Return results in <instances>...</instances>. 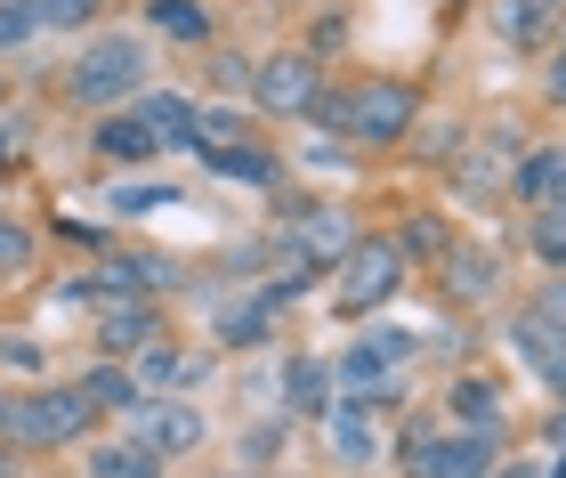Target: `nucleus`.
Masks as SVG:
<instances>
[{
	"mask_svg": "<svg viewBox=\"0 0 566 478\" xmlns=\"http://www.w3.org/2000/svg\"><path fill=\"white\" fill-rule=\"evenodd\" d=\"M316 122L348 131L356 146H405V138H413V122H421V90L397 82V73L356 82V90H324L316 97Z\"/></svg>",
	"mask_w": 566,
	"mask_h": 478,
	"instance_id": "1",
	"label": "nucleus"
},
{
	"mask_svg": "<svg viewBox=\"0 0 566 478\" xmlns=\"http://www.w3.org/2000/svg\"><path fill=\"white\" fill-rule=\"evenodd\" d=\"M97 430V406L82 382H49V389H0V446H82Z\"/></svg>",
	"mask_w": 566,
	"mask_h": 478,
	"instance_id": "2",
	"label": "nucleus"
},
{
	"mask_svg": "<svg viewBox=\"0 0 566 478\" xmlns=\"http://www.w3.org/2000/svg\"><path fill=\"white\" fill-rule=\"evenodd\" d=\"M146 41L138 33H97L82 58L65 65V97L73 106H90V114H122V106H138L146 97Z\"/></svg>",
	"mask_w": 566,
	"mask_h": 478,
	"instance_id": "3",
	"label": "nucleus"
},
{
	"mask_svg": "<svg viewBox=\"0 0 566 478\" xmlns=\"http://www.w3.org/2000/svg\"><path fill=\"white\" fill-rule=\"evenodd\" d=\"M413 357H421V333H405V324H365V333L348 341V357L332 365V382H340L348 406L380 414V406H397V382H405Z\"/></svg>",
	"mask_w": 566,
	"mask_h": 478,
	"instance_id": "4",
	"label": "nucleus"
},
{
	"mask_svg": "<svg viewBox=\"0 0 566 478\" xmlns=\"http://www.w3.org/2000/svg\"><path fill=\"white\" fill-rule=\"evenodd\" d=\"M405 292V243L397 236H356V251L332 268V309L340 316H373Z\"/></svg>",
	"mask_w": 566,
	"mask_h": 478,
	"instance_id": "5",
	"label": "nucleus"
},
{
	"mask_svg": "<svg viewBox=\"0 0 566 478\" xmlns=\"http://www.w3.org/2000/svg\"><path fill=\"white\" fill-rule=\"evenodd\" d=\"M275 251H283L300 276H332V268L356 251L348 204H300V211H283V219H275Z\"/></svg>",
	"mask_w": 566,
	"mask_h": 478,
	"instance_id": "6",
	"label": "nucleus"
},
{
	"mask_svg": "<svg viewBox=\"0 0 566 478\" xmlns=\"http://www.w3.org/2000/svg\"><path fill=\"white\" fill-rule=\"evenodd\" d=\"M397 463H405V478H494L502 438H485V430H429V422H413L405 446H397Z\"/></svg>",
	"mask_w": 566,
	"mask_h": 478,
	"instance_id": "7",
	"label": "nucleus"
},
{
	"mask_svg": "<svg viewBox=\"0 0 566 478\" xmlns=\"http://www.w3.org/2000/svg\"><path fill=\"white\" fill-rule=\"evenodd\" d=\"M307 284H316V276H300V268H292V276H275V284H260L251 300H227V309L211 316L219 349H260V341H275V316L292 309V300H300Z\"/></svg>",
	"mask_w": 566,
	"mask_h": 478,
	"instance_id": "8",
	"label": "nucleus"
},
{
	"mask_svg": "<svg viewBox=\"0 0 566 478\" xmlns=\"http://www.w3.org/2000/svg\"><path fill=\"white\" fill-rule=\"evenodd\" d=\"M130 438L154 463H178V455H195V446L211 438V422H202L187 397H146V406H130Z\"/></svg>",
	"mask_w": 566,
	"mask_h": 478,
	"instance_id": "9",
	"label": "nucleus"
},
{
	"mask_svg": "<svg viewBox=\"0 0 566 478\" xmlns=\"http://www.w3.org/2000/svg\"><path fill=\"white\" fill-rule=\"evenodd\" d=\"M251 97H260L268 114H316L324 73H316V58H268L260 73H251Z\"/></svg>",
	"mask_w": 566,
	"mask_h": 478,
	"instance_id": "10",
	"label": "nucleus"
},
{
	"mask_svg": "<svg viewBox=\"0 0 566 478\" xmlns=\"http://www.w3.org/2000/svg\"><path fill=\"white\" fill-rule=\"evenodd\" d=\"M154 341H163V309H154V300H130V292L97 300V349H106V357H138Z\"/></svg>",
	"mask_w": 566,
	"mask_h": 478,
	"instance_id": "11",
	"label": "nucleus"
},
{
	"mask_svg": "<svg viewBox=\"0 0 566 478\" xmlns=\"http://www.w3.org/2000/svg\"><path fill=\"white\" fill-rule=\"evenodd\" d=\"M130 114L154 131V146H163V155H187V146H202V106H187L178 90H146Z\"/></svg>",
	"mask_w": 566,
	"mask_h": 478,
	"instance_id": "12",
	"label": "nucleus"
},
{
	"mask_svg": "<svg viewBox=\"0 0 566 478\" xmlns=\"http://www.w3.org/2000/svg\"><path fill=\"white\" fill-rule=\"evenodd\" d=\"M446 414H453V430L502 438V382H485V373H461V382L446 389Z\"/></svg>",
	"mask_w": 566,
	"mask_h": 478,
	"instance_id": "13",
	"label": "nucleus"
},
{
	"mask_svg": "<svg viewBox=\"0 0 566 478\" xmlns=\"http://www.w3.org/2000/svg\"><path fill=\"white\" fill-rule=\"evenodd\" d=\"M332 397H340V382H332L324 357H292L283 365V414H332Z\"/></svg>",
	"mask_w": 566,
	"mask_h": 478,
	"instance_id": "14",
	"label": "nucleus"
},
{
	"mask_svg": "<svg viewBox=\"0 0 566 478\" xmlns=\"http://www.w3.org/2000/svg\"><path fill=\"white\" fill-rule=\"evenodd\" d=\"M90 146H97L106 163H154V155H163V146H154V131H146L138 114H97Z\"/></svg>",
	"mask_w": 566,
	"mask_h": 478,
	"instance_id": "15",
	"label": "nucleus"
},
{
	"mask_svg": "<svg viewBox=\"0 0 566 478\" xmlns=\"http://www.w3.org/2000/svg\"><path fill=\"white\" fill-rule=\"evenodd\" d=\"M510 349H518V365L543 373V382H558V373H566V333H551L543 316H518V324H510Z\"/></svg>",
	"mask_w": 566,
	"mask_h": 478,
	"instance_id": "16",
	"label": "nucleus"
},
{
	"mask_svg": "<svg viewBox=\"0 0 566 478\" xmlns=\"http://www.w3.org/2000/svg\"><path fill=\"white\" fill-rule=\"evenodd\" d=\"M324 430H332V455H340V463H380V438H373L365 406H348V397H332Z\"/></svg>",
	"mask_w": 566,
	"mask_h": 478,
	"instance_id": "17",
	"label": "nucleus"
},
{
	"mask_svg": "<svg viewBox=\"0 0 566 478\" xmlns=\"http://www.w3.org/2000/svg\"><path fill=\"white\" fill-rule=\"evenodd\" d=\"M494 284H502L494 251H470V243H461V251H446V292H453V300H485Z\"/></svg>",
	"mask_w": 566,
	"mask_h": 478,
	"instance_id": "18",
	"label": "nucleus"
},
{
	"mask_svg": "<svg viewBox=\"0 0 566 478\" xmlns=\"http://www.w3.org/2000/svg\"><path fill=\"white\" fill-rule=\"evenodd\" d=\"M82 397H90L97 414H130V406H146V397H138V382H130V365H114V357L82 373Z\"/></svg>",
	"mask_w": 566,
	"mask_h": 478,
	"instance_id": "19",
	"label": "nucleus"
},
{
	"mask_svg": "<svg viewBox=\"0 0 566 478\" xmlns=\"http://www.w3.org/2000/svg\"><path fill=\"white\" fill-rule=\"evenodd\" d=\"M170 463H154L138 438H106V446H90V478H163Z\"/></svg>",
	"mask_w": 566,
	"mask_h": 478,
	"instance_id": "20",
	"label": "nucleus"
},
{
	"mask_svg": "<svg viewBox=\"0 0 566 478\" xmlns=\"http://www.w3.org/2000/svg\"><path fill=\"white\" fill-rule=\"evenodd\" d=\"M518 195H526L534 211H551L558 195H566V155H558V146H543V155L518 163Z\"/></svg>",
	"mask_w": 566,
	"mask_h": 478,
	"instance_id": "21",
	"label": "nucleus"
},
{
	"mask_svg": "<svg viewBox=\"0 0 566 478\" xmlns=\"http://www.w3.org/2000/svg\"><path fill=\"white\" fill-rule=\"evenodd\" d=\"M146 24L170 41H211V9L202 0H146Z\"/></svg>",
	"mask_w": 566,
	"mask_h": 478,
	"instance_id": "22",
	"label": "nucleus"
},
{
	"mask_svg": "<svg viewBox=\"0 0 566 478\" xmlns=\"http://www.w3.org/2000/svg\"><path fill=\"white\" fill-rule=\"evenodd\" d=\"M202 163H211L219 170V179H243V187H268L275 179V155H268V146H211V155H202Z\"/></svg>",
	"mask_w": 566,
	"mask_h": 478,
	"instance_id": "23",
	"label": "nucleus"
},
{
	"mask_svg": "<svg viewBox=\"0 0 566 478\" xmlns=\"http://www.w3.org/2000/svg\"><path fill=\"white\" fill-rule=\"evenodd\" d=\"M106 204L122 211V219H154V211H170V204H187V195H178L170 179H154V187H114Z\"/></svg>",
	"mask_w": 566,
	"mask_h": 478,
	"instance_id": "24",
	"label": "nucleus"
},
{
	"mask_svg": "<svg viewBox=\"0 0 566 478\" xmlns=\"http://www.w3.org/2000/svg\"><path fill=\"white\" fill-rule=\"evenodd\" d=\"M534 260L566 276V211H534Z\"/></svg>",
	"mask_w": 566,
	"mask_h": 478,
	"instance_id": "25",
	"label": "nucleus"
},
{
	"mask_svg": "<svg viewBox=\"0 0 566 478\" xmlns=\"http://www.w3.org/2000/svg\"><path fill=\"white\" fill-rule=\"evenodd\" d=\"M543 24H551V0H510V9H502V33L518 41V49L543 41Z\"/></svg>",
	"mask_w": 566,
	"mask_h": 478,
	"instance_id": "26",
	"label": "nucleus"
},
{
	"mask_svg": "<svg viewBox=\"0 0 566 478\" xmlns=\"http://www.w3.org/2000/svg\"><path fill=\"white\" fill-rule=\"evenodd\" d=\"M33 33H41V9H33V0H0V49H24Z\"/></svg>",
	"mask_w": 566,
	"mask_h": 478,
	"instance_id": "27",
	"label": "nucleus"
},
{
	"mask_svg": "<svg viewBox=\"0 0 566 478\" xmlns=\"http://www.w3.org/2000/svg\"><path fill=\"white\" fill-rule=\"evenodd\" d=\"M251 131H243V114H227V106H202V155L211 146H243Z\"/></svg>",
	"mask_w": 566,
	"mask_h": 478,
	"instance_id": "28",
	"label": "nucleus"
},
{
	"mask_svg": "<svg viewBox=\"0 0 566 478\" xmlns=\"http://www.w3.org/2000/svg\"><path fill=\"white\" fill-rule=\"evenodd\" d=\"M33 268V228H17V219H0V276Z\"/></svg>",
	"mask_w": 566,
	"mask_h": 478,
	"instance_id": "29",
	"label": "nucleus"
},
{
	"mask_svg": "<svg viewBox=\"0 0 566 478\" xmlns=\"http://www.w3.org/2000/svg\"><path fill=\"white\" fill-rule=\"evenodd\" d=\"M526 316H543L551 333H566V276H551V284L534 292V309H526Z\"/></svg>",
	"mask_w": 566,
	"mask_h": 478,
	"instance_id": "30",
	"label": "nucleus"
},
{
	"mask_svg": "<svg viewBox=\"0 0 566 478\" xmlns=\"http://www.w3.org/2000/svg\"><path fill=\"white\" fill-rule=\"evenodd\" d=\"M33 9H41V24H90L97 0H33Z\"/></svg>",
	"mask_w": 566,
	"mask_h": 478,
	"instance_id": "31",
	"label": "nucleus"
},
{
	"mask_svg": "<svg viewBox=\"0 0 566 478\" xmlns=\"http://www.w3.org/2000/svg\"><path fill=\"white\" fill-rule=\"evenodd\" d=\"M397 243H405V260H413V251H446V228H437V219H413Z\"/></svg>",
	"mask_w": 566,
	"mask_h": 478,
	"instance_id": "32",
	"label": "nucleus"
},
{
	"mask_svg": "<svg viewBox=\"0 0 566 478\" xmlns=\"http://www.w3.org/2000/svg\"><path fill=\"white\" fill-rule=\"evenodd\" d=\"M251 73H260V65H243L235 49H219V90H251Z\"/></svg>",
	"mask_w": 566,
	"mask_h": 478,
	"instance_id": "33",
	"label": "nucleus"
},
{
	"mask_svg": "<svg viewBox=\"0 0 566 478\" xmlns=\"http://www.w3.org/2000/svg\"><path fill=\"white\" fill-rule=\"evenodd\" d=\"M543 90H551V106H566V41H558V58H551V82H543Z\"/></svg>",
	"mask_w": 566,
	"mask_h": 478,
	"instance_id": "34",
	"label": "nucleus"
},
{
	"mask_svg": "<svg viewBox=\"0 0 566 478\" xmlns=\"http://www.w3.org/2000/svg\"><path fill=\"white\" fill-rule=\"evenodd\" d=\"M17 155H24V131H17V122H0V170H9Z\"/></svg>",
	"mask_w": 566,
	"mask_h": 478,
	"instance_id": "35",
	"label": "nucleus"
},
{
	"mask_svg": "<svg viewBox=\"0 0 566 478\" xmlns=\"http://www.w3.org/2000/svg\"><path fill=\"white\" fill-rule=\"evenodd\" d=\"M551 455H558V463H551V478H566V414H551Z\"/></svg>",
	"mask_w": 566,
	"mask_h": 478,
	"instance_id": "36",
	"label": "nucleus"
},
{
	"mask_svg": "<svg viewBox=\"0 0 566 478\" xmlns=\"http://www.w3.org/2000/svg\"><path fill=\"white\" fill-rule=\"evenodd\" d=\"M494 478H551L543 463H494Z\"/></svg>",
	"mask_w": 566,
	"mask_h": 478,
	"instance_id": "37",
	"label": "nucleus"
},
{
	"mask_svg": "<svg viewBox=\"0 0 566 478\" xmlns=\"http://www.w3.org/2000/svg\"><path fill=\"white\" fill-rule=\"evenodd\" d=\"M551 397H558V406H551V414H566V373H558V382H551Z\"/></svg>",
	"mask_w": 566,
	"mask_h": 478,
	"instance_id": "38",
	"label": "nucleus"
}]
</instances>
